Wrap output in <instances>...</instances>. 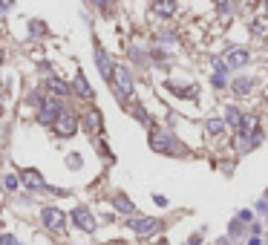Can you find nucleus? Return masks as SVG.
Segmentation results:
<instances>
[{
  "label": "nucleus",
  "instance_id": "13",
  "mask_svg": "<svg viewBox=\"0 0 268 245\" xmlns=\"http://www.w3.org/2000/svg\"><path fill=\"white\" fill-rule=\"evenodd\" d=\"M150 9H153L159 18H167V15H173V12H176V6H173V3H153Z\"/></svg>",
  "mask_w": 268,
  "mask_h": 245
},
{
  "label": "nucleus",
  "instance_id": "20",
  "mask_svg": "<svg viewBox=\"0 0 268 245\" xmlns=\"http://www.w3.org/2000/svg\"><path fill=\"white\" fill-rule=\"evenodd\" d=\"M3 187H6V190H15V187H18V179H15L12 173H6V176H3Z\"/></svg>",
  "mask_w": 268,
  "mask_h": 245
},
{
  "label": "nucleus",
  "instance_id": "18",
  "mask_svg": "<svg viewBox=\"0 0 268 245\" xmlns=\"http://www.w3.org/2000/svg\"><path fill=\"white\" fill-rule=\"evenodd\" d=\"M225 119H228V124H234V127H237L239 119H242V113H239L237 107H228V116H225Z\"/></svg>",
  "mask_w": 268,
  "mask_h": 245
},
{
  "label": "nucleus",
  "instance_id": "5",
  "mask_svg": "<svg viewBox=\"0 0 268 245\" xmlns=\"http://www.w3.org/2000/svg\"><path fill=\"white\" fill-rule=\"evenodd\" d=\"M72 222H75L81 231H87V234L95 231V219H92V214H89L87 208H75V211H72Z\"/></svg>",
  "mask_w": 268,
  "mask_h": 245
},
{
  "label": "nucleus",
  "instance_id": "12",
  "mask_svg": "<svg viewBox=\"0 0 268 245\" xmlns=\"http://www.w3.org/2000/svg\"><path fill=\"white\" fill-rule=\"evenodd\" d=\"M113 205H116V208H119L121 214H133V211H136V205H133V202H130V199H127V196H116V199H113Z\"/></svg>",
  "mask_w": 268,
  "mask_h": 245
},
{
  "label": "nucleus",
  "instance_id": "23",
  "mask_svg": "<svg viewBox=\"0 0 268 245\" xmlns=\"http://www.w3.org/2000/svg\"><path fill=\"white\" fill-rule=\"evenodd\" d=\"M213 87L222 90V87H225V78H222V75H213Z\"/></svg>",
  "mask_w": 268,
  "mask_h": 245
},
{
  "label": "nucleus",
  "instance_id": "15",
  "mask_svg": "<svg viewBox=\"0 0 268 245\" xmlns=\"http://www.w3.org/2000/svg\"><path fill=\"white\" fill-rule=\"evenodd\" d=\"M75 87H78V92L84 95V98H92V90L87 87V81H84V75L78 72V78H75Z\"/></svg>",
  "mask_w": 268,
  "mask_h": 245
},
{
  "label": "nucleus",
  "instance_id": "14",
  "mask_svg": "<svg viewBox=\"0 0 268 245\" xmlns=\"http://www.w3.org/2000/svg\"><path fill=\"white\" fill-rule=\"evenodd\" d=\"M251 87H254V81H251V78H237L234 92H237V95H248V92H251Z\"/></svg>",
  "mask_w": 268,
  "mask_h": 245
},
{
  "label": "nucleus",
  "instance_id": "6",
  "mask_svg": "<svg viewBox=\"0 0 268 245\" xmlns=\"http://www.w3.org/2000/svg\"><path fill=\"white\" fill-rule=\"evenodd\" d=\"M225 61H228L231 69H239V66H245V63L251 61V55H248V49H231Z\"/></svg>",
  "mask_w": 268,
  "mask_h": 245
},
{
  "label": "nucleus",
  "instance_id": "4",
  "mask_svg": "<svg viewBox=\"0 0 268 245\" xmlns=\"http://www.w3.org/2000/svg\"><path fill=\"white\" fill-rule=\"evenodd\" d=\"M41 219H43V225H46V228H52V231H61L66 216L61 214L58 208H43V211H41Z\"/></svg>",
  "mask_w": 268,
  "mask_h": 245
},
{
  "label": "nucleus",
  "instance_id": "28",
  "mask_svg": "<svg viewBox=\"0 0 268 245\" xmlns=\"http://www.w3.org/2000/svg\"><path fill=\"white\" fill-rule=\"evenodd\" d=\"M0 61H3V52H0Z\"/></svg>",
  "mask_w": 268,
  "mask_h": 245
},
{
  "label": "nucleus",
  "instance_id": "22",
  "mask_svg": "<svg viewBox=\"0 0 268 245\" xmlns=\"http://www.w3.org/2000/svg\"><path fill=\"white\" fill-rule=\"evenodd\" d=\"M0 245H21V243H18L12 234H6V237H0Z\"/></svg>",
  "mask_w": 268,
  "mask_h": 245
},
{
  "label": "nucleus",
  "instance_id": "7",
  "mask_svg": "<svg viewBox=\"0 0 268 245\" xmlns=\"http://www.w3.org/2000/svg\"><path fill=\"white\" fill-rule=\"evenodd\" d=\"M150 144H153V150H159V153H167V150L173 147V139L156 130V133H153V139H150Z\"/></svg>",
  "mask_w": 268,
  "mask_h": 245
},
{
  "label": "nucleus",
  "instance_id": "1",
  "mask_svg": "<svg viewBox=\"0 0 268 245\" xmlns=\"http://www.w3.org/2000/svg\"><path fill=\"white\" fill-rule=\"evenodd\" d=\"M75 130H78V119L72 116V113H61L58 119H55V133L58 136H75Z\"/></svg>",
  "mask_w": 268,
  "mask_h": 245
},
{
  "label": "nucleus",
  "instance_id": "11",
  "mask_svg": "<svg viewBox=\"0 0 268 245\" xmlns=\"http://www.w3.org/2000/svg\"><path fill=\"white\" fill-rule=\"evenodd\" d=\"M23 184H26V187H35V190H43V187H46V182L41 179L38 170H26V173H23Z\"/></svg>",
  "mask_w": 268,
  "mask_h": 245
},
{
  "label": "nucleus",
  "instance_id": "25",
  "mask_svg": "<svg viewBox=\"0 0 268 245\" xmlns=\"http://www.w3.org/2000/svg\"><path fill=\"white\" fill-rule=\"evenodd\" d=\"M87 124H89V127H98V116H95V113H89V119H87Z\"/></svg>",
  "mask_w": 268,
  "mask_h": 245
},
{
  "label": "nucleus",
  "instance_id": "8",
  "mask_svg": "<svg viewBox=\"0 0 268 245\" xmlns=\"http://www.w3.org/2000/svg\"><path fill=\"white\" fill-rule=\"evenodd\" d=\"M113 78L119 81V90H121V95H130L133 92V81H130V72L127 69H113Z\"/></svg>",
  "mask_w": 268,
  "mask_h": 245
},
{
  "label": "nucleus",
  "instance_id": "29",
  "mask_svg": "<svg viewBox=\"0 0 268 245\" xmlns=\"http://www.w3.org/2000/svg\"><path fill=\"white\" fill-rule=\"evenodd\" d=\"M0 116H3V107H0Z\"/></svg>",
  "mask_w": 268,
  "mask_h": 245
},
{
  "label": "nucleus",
  "instance_id": "17",
  "mask_svg": "<svg viewBox=\"0 0 268 245\" xmlns=\"http://www.w3.org/2000/svg\"><path fill=\"white\" fill-rule=\"evenodd\" d=\"M222 130H225V122H222V119H210L208 122V133L216 136V133H222Z\"/></svg>",
  "mask_w": 268,
  "mask_h": 245
},
{
  "label": "nucleus",
  "instance_id": "3",
  "mask_svg": "<svg viewBox=\"0 0 268 245\" xmlns=\"http://www.w3.org/2000/svg\"><path fill=\"white\" fill-rule=\"evenodd\" d=\"M127 225H130L136 234H144V237H147V234H153V231H159V225H162V222H159V219H153V216H144V219H130Z\"/></svg>",
  "mask_w": 268,
  "mask_h": 245
},
{
  "label": "nucleus",
  "instance_id": "19",
  "mask_svg": "<svg viewBox=\"0 0 268 245\" xmlns=\"http://www.w3.org/2000/svg\"><path fill=\"white\" fill-rule=\"evenodd\" d=\"M228 234H231V237H242V234H245V225L234 219V222H231V228H228Z\"/></svg>",
  "mask_w": 268,
  "mask_h": 245
},
{
  "label": "nucleus",
  "instance_id": "24",
  "mask_svg": "<svg viewBox=\"0 0 268 245\" xmlns=\"http://www.w3.org/2000/svg\"><path fill=\"white\" fill-rule=\"evenodd\" d=\"M29 29H32V32H43L46 26H43V23H38V20H32V23H29Z\"/></svg>",
  "mask_w": 268,
  "mask_h": 245
},
{
  "label": "nucleus",
  "instance_id": "16",
  "mask_svg": "<svg viewBox=\"0 0 268 245\" xmlns=\"http://www.w3.org/2000/svg\"><path fill=\"white\" fill-rule=\"evenodd\" d=\"M49 90H55L58 95H66V92H69V87H66L63 81H58V78H49Z\"/></svg>",
  "mask_w": 268,
  "mask_h": 245
},
{
  "label": "nucleus",
  "instance_id": "27",
  "mask_svg": "<svg viewBox=\"0 0 268 245\" xmlns=\"http://www.w3.org/2000/svg\"><path fill=\"white\" fill-rule=\"evenodd\" d=\"M9 6H12V3H0V12H6V9H9Z\"/></svg>",
  "mask_w": 268,
  "mask_h": 245
},
{
  "label": "nucleus",
  "instance_id": "21",
  "mask_svg": "<svg viewBox=\"0 0 268 245\" xmlns=\"http://www.w3.org/2000/svg\"><path fill=\"white\" fill-rule=\"evenodd\" d=\"M66 164L69 167H81V156H66Z\"/></svg>",
  "mask_w": 268,
  "mask_h": 245
},
{
  "label": "nucleus",
  "instance_id": "2",
  "mask_svg": "<svg viewBox=\"0 0 268 245\" xmlns=\"http://www.w3.org/2000/svg\"><path fill=\"white\" fill-rule=\"evenodd\" d=\"M61 116V104L58 101H41V110H38V122L41 124H55V119Z\"/></svg>",
  "mask_w": 268,
  "mask_h": 245
},
{
  "label": "nucleus",
  "instance_id": "9",
  "mask_svg": "<svg viewBox=\"0 0 268 245\" xmlns=\"http://www.w3.org/2000/svg\"><path fill=\"white\" fill-rule=\"evenodd\" d=\"M95 63L101 66V75L110 81V78H113V63L107 61V52H104V49H95Z\"/></svg>",
  "mask_w": 268,
  "mask_h": 245
},
{
  "label": "nucleus",
  "instance_id": "26",
  "mask_svg": "<svg viewBox=\"0 0 268 245\" xmlns=\"http://www.w3.org/2000/svg\"><path fill=\"white\" fill-rule=\"evenodd\" d=\"M199 240H202V234H196V237H190V240H187V245H199Z\"/></svg>",
  "mask_w": 268,
  "mask_h": 245
},
{
  "label": "nucleus",
  "instance_id": "10",
  "mask_svg": "<svg viewBox=\"0 0 268 245\" xmlns=\"http://www.w3.org/2000/svg\"><path fill=\"white\" fill-rule=\"evenodd\" d=\"M237 130H239V136H254L257 133V119L254 116H242L237 124Z\"/></svg>",
  "mask_w": 268,
  "mask_h": 245
}]
</instances>
